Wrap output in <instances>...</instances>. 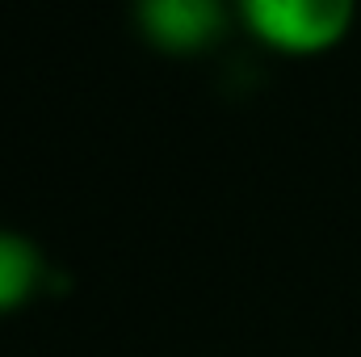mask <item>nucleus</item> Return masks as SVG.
Segmentation results:
<instances>
[{
  "instance_id": "f257e3e1",
  "label": "nucleus",
  "mask_w": 361,
  "mask_h": 357,
  "mask_svg": "<svg viewBox=\"0 0 361 357\" xmlns=\"http://www.w3.org/2000/svg\"><path fill=\"white\" fill-rule=\"evenodd\" d=\"M244 17L269 47L324 51L349 30L353 0H244Z\"/></svg>"
},
{
  "instance_id": "f03ea898",
  "label": "nucleus",
  "mask_w": 361,
  "mask_h": 357,
  "mask_svg": "<svg viewBox=\"0 0 361 357\" xmlns=\"http://www.w3.org/2000/svg\"><path fill=\"white\" fill-rule=\"evenodd\" d=\"M139 21L164 51H202L223 30L219 0H139Z\"/></svg>"
},
{
  "instance_id": "7ed1b4c3",
  "label": "nucleus",
  "mask_w": 361,
  "mask_h": 357,
  "mask_svg": "<svg viewBox=\"0 0 361 357\" xmlns=\"http://www.w3.org/2000/svg\"><path fill=\"white\" fill-rule=\"evenodd\" d=\"M38 282V253L17 240V236H4L0 231V311L17 307Z\"/></svg>"
}]
</instances>
